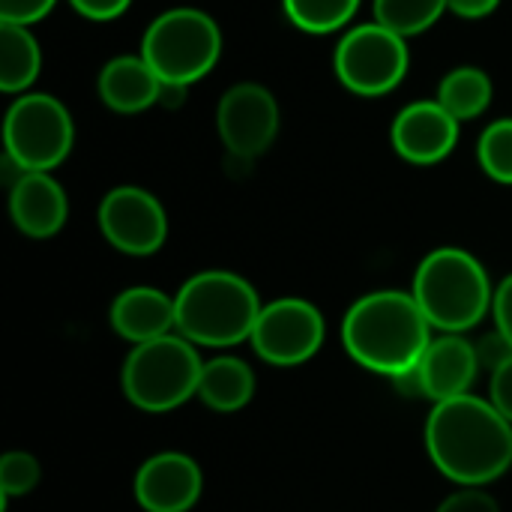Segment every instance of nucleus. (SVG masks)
Segmentation results:
<instances>
[{
	"instance_id": "nucleus-12",
	"label": "nucleus",
	"mask_w": 512,
	"mask_h": 512,
	"mask_svg": "<svg viewBox=\"0 0 512 512\" xmlns=\"http://www.w3.org/2000/svg\"><path fill=\"white\" fill-rule=\"evenodd\" d=\"M462 123L438 102V99H417L408 102L390 126L393 150L402 162L429 168L441 165L459 144Z\"/></svg>"
},
{
	"instance_id": "nucleus-25",
	"label": "nucleus",
	"mask_w": 512,
	"mask_h": 512,
	"mask_svg": "<svg viewBox=\"0 0 512 512\" xmlns=\"http://www.w3.org/2000/svg\"><path fill=\"white\" fill-rule=\"evenodd\" d=\"M54 6H57V0H0V21L33 27L36 21H42V18L48 15Z\"/></svg>"
},
{
	"instance_id": "nucleus-20",
	"label": "nucleus",
	"mask_w": 512,
	"mask_h": 512,
	"mask_svg": "<svg viewBox=\"0 0 512 512\" xmlns=\"http://www.w3.org/2000/svg\"><path fill=\"white\" fill-rule=\"evenodd\" d=\"M459 123H471L477 117H483L495 99V84L489 78V72L483 66H456L450 69L441 84H438V96H435Z\"/></svg>"
},
{
	"instance_id": "nucleus-2",
	"label": "nucleus",
	"mask_w": 512,
	"mask_h": 512,
	"mask_svg": "<svg viewBox=\"0 0 512 512\" xmlns=\"http://www.w3.org/2000/svg\"><path fill=\"white\" fill-rule=\"evenodd\" d=\"M432 342V324L411 291H372L351 303L342 318V345L351 360L393 378L420 363Z\"/></svg>"
},
{
	"instance_id": "nucleus-21",
	"label": "nucleus",
	"mask_w": 512,
	"mask_h": 512,
	"mask_svg": "<svg viewBox=\"0 0 512 512\" xmlns=\"http://www.w3.org/2000/svg\"><path fill=\"white\" fill-rule=\"evenodd\" d=\"M363 0H282L285 18L312 36H330L345 33L351 21L357 18Z\"/></svg>"
},
{
	"instance_id": "nucleus-5",
	"label": "nucleus",
	"mask_w": 512,
	"mask_h": 512,
	"mask_svg": "<svg viewBox=\"0 0 512 512\" xmlns=\"http://www.w3.org/2000/svg\"><path fill=\"white\" fill-rule=\"evenodd\" d=\"M138 51L168 90H183L216 69L222 27L198 6H171L147 24Z\"/></svg>"
},
{
	"instance_id": "nucleus-23",
	"label": "nucleus",
	"mask_w": 512,
	"mask_h": 512,
	"mask_svg": "<svg viewBox=\"0 0 512 512\" xmlns=\"http://www.w3.org/2000/svg\"><path fill=\"white\" fill-rule=\"evenodd\" d=\"M477 162L489 180L512 186V117H498L480 132Z\"/></svg>"
},
{
	"instance_id": "nucleus-14",
	"label": "nucleus",
	"mask_w": 512,
	"mask_h": 512,
	"mask_svg": "<svg viewBox=\"0 0 512 512\" xmlns=\"http://www.w3.org/2000/svg\"><path fill=\"white\" fill-rule=\"evenodd\" d=\"M9 216L24 237L48 240L66 225V189L51 171H21L9 186Z\"/></svg>"
},
{
	"instance_id": "nucleus-15",
	"label": "nucleus",
	"mask_w": 512,
	"mask_h": 512,
	"mask_svg": "<svg viewBox=\"0 0 512 512\" xmlns=\"http://www.w3.org/2000/svg\"><path fill=\"white\" fill-rule=\"evenodd\" d=\"M417 369L423 375L426 402L441 405L471 393L480 375V360L474 342H468L462 333H444L429 342Z\"/></svg>"
},
{
	"instance_id": "nucleus-8",
	"label": "nucleus",
	"mask_w": 512,
	"mask_h": 512,
	"mask_svg": "<svg viewBox=\"0 0 512 512\" xmlns=\"http://www.w3.org/2000/svg\"><path fill=\"white\" fill-rule=\"evenodd\" d=\"M411 69L408 39L378 21L351 24L333 51V72L339 84L363 99L393 93Z\"/></svg>"
},
{
	"instance_id": "nucleus-24",
	"label": "nucleus",
	"mask_w": 512,
	"mask_h": 512,
	"mask_svg": "<svg viewBox=\"0 0 512 512\" xmlns=\"http://www.w3.org/2000/svg\"><path fill=\"white\" fill-rule=\"evenodd\" d=\"M42 468L36 462V456L24 453V450H9L0 459V504L6 507L12 498H24L39 486Z\"/></svg>"
},
{
	"instance_id": "nucleus-13",
	"label": "nucleus",
	"mask_w": 512,
	"mask_h": 512,
	"mask_svg": "<svg viewBox=\"0 0 512 512\" xmlns=\"http://www.w3.org/2000/svg\"><path fill=\"white\" fill-rule=\"evenodd\" d=\"M132 492L144 512H189L204 492V474L192 456L165 450L135 471Z\"/></svg>"
},
{
	"instance_id": "nucleus-7",
	"label": "nucleus",
	"mask_w": 512,
	"mask_h": 512,
	"mask_svg": "<svg viewBox=\"0 0 512 512\" xmlns=\"http://www.w3.org/2000/svg\"><path fill=\"white\" fill-rule=\"evenodd\" d=\"M75 147V120L63 99L45 90L21 93L3 117L6 162L18 171H54Z\"/></svg>"
},
{
	"instance_id": "nucleus-9",
	"label": "nucleus",
	"mask_w": 512,
	"mask_h": 512,
	"mask_svg": "<svg viewBox=\"0 0 512 512\" xmlns=\"http://www.w3.org/2000/svg\"><path fill=\"white\" fill-rule=\"evenodd\" d=\"M324 339L327 321L318 306L303 297H279L264 303L249 342L264 363L291 369L312 360Z\"/></svg>"
},
{
	"instance_id": "nucleus-3",
	"label": "nucleus",
	"mask_w": 512,
	"mask_h": 512,
	"mask_svg": "<svg viewBox=\"0 0 512 512\" xmlns=\"http://www.w3.org/2000/svg\"><path fill=\"white\" fill-rule=\"evenodd\" d=\"M177 333L198 348H234L252 339L264 309L249 279L231 270H201L174 294Z\"/></svg>"
},
{
	"instance_id": "nucleus-11",
	"label": "nucleus",
	"mask_w": 512,
	"mask_h": 512,
	"mask_svg": "<svg viewBox=\"0 0 512 512\" xmlns=\"http://www.w3.org/2000/svg\"><path fill=\"white\" fill-rule=\"evenodd\" d=\"M216 129L225 150L237 159H258L279 135V102L258 81L231 84L216 105Z\"/></svg>"
},
{
	"instance_id": "nucleus-27",
	"label": "nucleus",
	"mask_w": 512,
	"mask_h": 512,
	"mask_svg": "<svg viewBox=\"0 0 512 512\" xmlns=\"http://www.w3.org/2000/svg\"><path fill=\"white\" fill-rule=\"evenodd\" d=\"M474 348H477L480 369H489V372H495L498 366H504L512 357V345L498 333V330L486 333L480 342H474Z\"/></svg>"
},
{
	"instance_id": "nucleus-4",
	"label": "nucleus",
	"mask_w": 512,
	"mask_h": 512,
	"mask_svg": "<svg viewBox=\"0 0 512 512\" xmlns=\"http://www.w3.org/2000/svg\"><path fill=\"white\" fill-rule=\"evenodd\" d=\"M411 294L432 330L441 333H465L477 327L486 312H492L495 300L486 267L477 255L459 246L432 249L414 273Z\"/></svg>"
},
{
	"instance_id": "nucleus-6",
	"label": "nucleus",
	"mask_w": 512,
	"mask_h": 512,
	"mask_svg": "<svg viewBox=\"0 0 512 512\" xmlns=\"http://www.w3.org/2000/svg\"><path fill=\"white\" fill-rule=\"evenodd\" d=\"M204 360L180 333L135 345L120 369L126 399L147 414H165L198 396Z\"/></svg>"
},
{
	"instance_id": "nucleus-26",
	"label": "nucleus",
	"mask_w": 512,
	"mask_h": 512,
	"mask_svg": "<svg viewBox=\"0 0 512 512\" xmlns=\"http://www.w3.org/2000/svg\"><path fill=\"white\" fill-rule=\"evenodd\" d=\"M435 512H501V507H498V501L486 489H468V486H462L459 492H453L450 498H444L441 507Z\"/></svg>"
},
{
	"instance_id": "nucleus-18",
	"label": "nucleus",
	"mask_w": 512,
	"mask_h": 512,
	"mask_svg": "<svg viewBox=\"0 0 512 512\" xmlns=\"http://www.w3.org/2000/svg\"><path fill=\"white\" fill-rule=\"evenodd\" d=\"M255 396V372L240 357H216L204 363L198 399L219 414H234L246 408Z\"/></svg>"
},
{
	"instance_id": "nucleus-31",
	"label": "nucleus",
	"mask_w": 512,
	"mask_h": 512,
	"mask_svg": "<svg viewBox=\"0 0 512 512\" xmlns=\"http://www.w3.org/2000/svg\"><path fill=\"white\" fill-rule=\"evenodd\" d=\"M501 0H450V12L465 18V21H483L495 15Z\"/></svg>"
},
{
	"instance_id": "nucleus-30",
	"label": "nucleus",
	"mask_w": 512,
	"mask_h": 512,
	"mask_svg": "<svg viewBox=\"0 0 512 512\" xmlns=\"http://www.w3.org/2000/svg\"><path fill=\"white\" fill-rule=\"evenodd\" d=\"M489 402L512 423V357L492 372V396Z\"/></svg>"
},
{
	"instance_id": "nucleus-17",
	"label": "nucleus",
	"mask_w": 512,
	"mask_h": 512,
	"mask_svg": "<svg viewBox=\"0 0 512 512\" xmlns=\"http://www.w3.org/2000/svg\"><path fill=\"white\" fill-rule=\"evenodd\" d=\"M168 87L153 72V66L138 54L111 57L96 78V93L102 105L114 114H141L153 108Z\"/></svg>"
},
{
	"instance_id": "nucleus-10",
	"label": "nucleus",
	"mask_w": 512,
	"mask_h": 512,
	"mask_svg": "<svg viewBox=\"0 0 512 512\" xmlns=\"http://www.w3.org/2000/svg\"><path fill=\"white\" fill-rule=\"evenodd\" d=\"M96 222L102 237L123 255H156L168 240V213L144 186H114L102 195Z\"/></svg>"
},
{
	"instance_id": "nucleus-1",
	"label": "nucleus",
	"mask_w": 512,
	"mask_h": 512,
	"mask_svg": "<svg viewBox=\"0 0 512 512\" xmlns=\"http://www.w3.org/2000/svg\"><path fill=\"white\" fill-rule=\"evenodd\" d=\"M426 453L453 483L483 489L512 465V423L474 393L441 402L426 420Z\"/></svg>"
},
{
	"instance_id": "nucleus-22",
	"label": "nucleus",
	"mask_w": 512,
	"mask_h": 512,
	"mask_svg": "<svg viewBox=\"0 0 512 512\" xmlns=\"http://www.w3.org/2000/svg\"><path fill=\"white\" fill-rule=\"evenodd\" d=\"M450 12V0H372V21L411 39L426 33Z\"/></svg>"
},
{
	"instance_id": "nucleus-19",
	"label": "nucleus",
	"mask_w": 512,
	"mask_h": 512,
	"mask_svg": "<svg viewBox=\"0 0 512 512\" xmlns=\"http://www.w3.org/2000/svg\"><path fill=\"white\" fill-rule=\"evenodd\" d=\"M42 69V48L33 27L0 21V90L6 96L30 93Z\"/></svg>"
},
{
	"instance_id": "nucleus-32",
	"label": "nucleus",
	"mask_w": 512,
	"mask_h": 512,
	"mask_svg": "<svg viewBox=\"0 0 512 512\" xmlns=\"http://www.w3.org/2000/svg\"><path fill=\"white\" fill-rule=\"evenodd\" d=\"M390 384H393V390H396L399 396H405V399H426L423 375H420V369H417V366H411V369H405V372L393 375V378H390Z\"/></svg>"
},
{
	"instance_id": "nucleus-28",
	"label": "nucleus",
	"mask_w": 512,
	"mask_h": 512,
	"mask_svg": "<svg viewBox=\"0 0 512 512\" xmlns=\"http://www.w3.org/2000/svg\"><path fill=\"white\" fill-rule=\"evenodd\" d=\"M69 6L87 21H114L132 6V0H69Z\"/></svg>"
},
{
	"instance_id": "nucleus-29",
	"label": "nucleus",
	"mask_w": 512,
	"mask_h": 512,
	"mask_svg": "<svg viewBox=\"0 0 512 512\" xmlns=\"http://www.w3.org/2000/svg\"><path fill=\"white\" fill-rule=\"evenodd\" d=\"M492 315H495V330L512 345V273L495 288Z\"/></svg>"
},
{
	"instance_id": "nucleus-16",
	"label": "nucleus",
	"mask_w": 512,
	"mask_h": 512,
	"mask_svg": "<svg viewBox=\"0 0 512 512\" xmlns=\"http://www.w3.org/2000/svg\"><path fill=\"white\" fill-rule=\"evenodd\" d=\"M108 321L120 339L132 345H144L168 333H177V306L174 297H168L165 291L150 285H135L114 297L108 309Z\"/></svg>"
}]
</instances>
